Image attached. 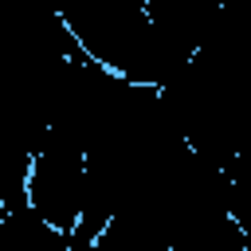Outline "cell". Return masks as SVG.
Returning <instances> with one entry per match:
<instances>
[{
	"mask_svg": "<svg viewBox=\"0 0 251 251\" xmlns=\"http://www.w3.org/2000/svg\"><path fill=\"white\" fill-rule=\"evenodd\" d=\"M82 180H86L82 149L47 129V137L27 169V208L47 227L71 231L78 220V204H82Z\"/></svg>",
	"mask_w": 251,
	"mask_h": 251,
	"instance_id": "obj_1",
	"label": "cell"
},
{
	"mask_svg": "<svg viewBox=\"0 0 251 251\" xmlns=\"http://www.w3.org/2000/svg\"><path fill=\"white\" fill-rule=\"evenodd\" d=\"M169 251H251L247 227L231 220V212L204 208L192 212L169 239Z\"/></svg>",
	"mask_w": 251,
	"mask_h": 251,
	"instance_id": "obj_2",
	"label": "cell"
},
{
	"mask_svg": "<svg viewBox=\"0 0 251 251\" xmlns=\"http://www.w3.org/2000/svg\"><path fill=\"white\" fill-rule=\"evenodd\" d=\"M0 251H71V239L47 227L31 208H20L0 216Z\"/></svg>",
	"mask_w": 251,
	"mask_h": 251,
	"instance_id": "obj_3",
	"label": "cell"
},
{
	"mask_svg": "<svg viewBox=\"0 0 251 251\" xmlns=\"http://www.w3.org/2000/svg\"><path fill=\"white\" fill-rule=\"evenodd\" d=\"M86 251H169V247L157 235H149V231H141V227H133L126 220H110L102 227V235Z\"/></svg>",
	"mask_w": 251,
	"mask_h": 251,
	"instance_id": "obj_4",
	"label": "cell"
},
{
	"mask_svg": "<svg viewBox=\"0 0 251 251\" xmlns=\"http://www.w3.org/2000/svg\"><path fill=\"white\" fill-rule=\"evenodd\" d=\"M0 216H4V208H0Z\"/></svg>",
	"mask_w": 251,
	"mask_h": 251,
	"instance_id": "obj_5",
	"label": "cell"
}]
</instances>
